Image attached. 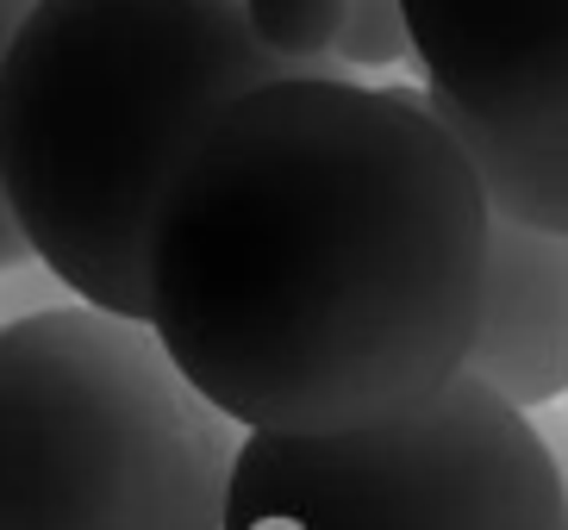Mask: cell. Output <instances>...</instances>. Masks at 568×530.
<instances>
[{
  "label": "cell",
  "instance_id": "obj_1",
  "mask_svg": "<svg viewBox=\"0 0 568 530\" xmlns=\"http://www.w3.org/2000/svg\"><path fill=\"white\" fill-rule=\"evenodd\" d=\"M487 200L425 88L287 75L175 163L144 318L237 431H337L463 375Z\"/></svg>",
  "mask_w": 568,
  "mask_h": 530
},
{
  "label": "cell",
  "instance_id": "obj_2",
  "mask_svg": "<svg viewBox=\"0 0 568 530\" xmlns=\"http://www.w3.org/2000/svg\"><path fill=\"white\" fill-rule=\"evenodd\" d=\"M344 63L275 57L244 0H32L0 57V194L88 306L144 318V237L219 106Z\"/></svg>",
  "mask_w": 568,
  "mask_h": 530
},
{
  "label": "cell",
  "instance_id": "obj_3",
  "mask_svg": "<svg viewBox=\"0 0 568 530\" xmlns=\"http://www.w3.org/2000/svg\"><path fill=\"white\" fill-rule=\"evenodd\" d=\"M237 444L151 318L82 299L0 325V530H219Z\"/></svg>",
  "mask_w": 568,
  "mask_h": 530
},
{
  "label": "cell",
  "instance_id": "obj_4",
  "mask_svg": "<svg viewBox=\"0 0 568 530\" xmlns=\"http://www.w3.org/2000/svg\"><path fill=\"white\" fill-rule=\"evenodd\" d=\"M219 530H568L550 437L475 375L337 431H244Z\"/></svg>",
  "mask_w": 568,
  "mask_h": 530
},
{
  "label": "cell",
  "instance_id": "obj_5",
  "mask_svg": "<svg viewBox=\"0 0 568 530\" xmlns=\"http://www.w3.org/2000/svg\"><path fill=\"white\" fill-rule=\"evenodd\" d=\"M425 88L568 144V0H400Z\"/></svg>",
  "mask_w": 568,
  "mask_h": 530
},
{
  "label": "cell",
  "instance_id": "obj_6",
  "mask_svg": "<svg viewBox=\"0 0 568 530\" xmlns=\"http://www.w3.org/2000/svg\"><path fill=\"white\" fill-rule=\"evenodd\" d=\"M463 375L513 399L518 412L568 394V237L487 218L481 306Z\"/></svg>",
  "mask_w": 568,
  "mask_h": 530
},
{
  "label": "cell",
  "instance_id": "obj_7",
  "mask_svg": "<svg viewBox=\"0 0 568 530\" xmlns=\"http://www.w3.org/2000/svg\"><path fill=\"white\" fill-rule=\"evenodd\" d=\"M425 100H432V113L444 119V132L456 137V150L468 156V169H475L487 218L568 237V144L506 132V125L468 113V106L432 94V88H425Z\"/></svg>",
  "mask_w": 568,
  "mask_h": 530
},
{
  "label": "cell",
  "instance_id": "obj_8",
  "mask_svg": "<svg viewBox=\"0 0 568 530\" xmlns=\"http://www.w3.org/2000/svg\"><path fill=\"white\" fill-rule=\"evenodd\" d=\"M244 19H251V32L263 38L275 57H294V63H332L344 0H244Z\"/></svg>",
  "mask_w": 568,
  "mask_h": 530
},
{
  "label": "cell",
  "instance_id": "obj_9",
  "mask_svg": "<svg viewBox=\"0 0 568 530\" xmlns=\"http://www.w3.org/2000/svg\"><path fill=\"white\" fill-rule=\"evenodd\" d=\"M332 57L344 69H387V63H400V57H413L406 7L400 0H344Z\"/></svg>",
  "mask_w": 568,
  "mask_h": 530
},
{
  "label": "cell",
  "instance_id": "obj_10",
  "mask_svg": "<svg viewBox=\"0 0 568 530\" xmlns=\"http://www.w3.org/2000/svg\"><path fill=\"white\" fill-rule=\"evenodd\" d=\"M26 7H32V0H0V57H7V44H13V32H19V19H26ZM26 256H32V249H26V237H19L13 213H7V194H0V268H19Z\"/></svg>",
  "mask_w": 568,
  "mask_h": 530
}]
</instances>
